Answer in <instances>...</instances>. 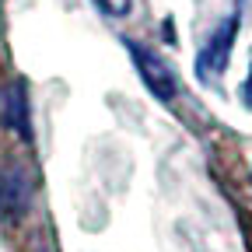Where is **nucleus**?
Wrapping results in <instances>:
<instances>
[{
	"mask_svg": "<svg viewBox=\"0 0 252 252\" xmlns=\"http://www.w3.org/2000/svg\"><path fill=\"white\" fill-rule=\"evenodd\" d=\"M126 49H130V60H133L140 81L147 84V91L154 94L158 102H172L175 94H179V81H175L172 67H168L158 53H151L147 46H140V42H130V39H126Z\"/></svg>",
	"mask_w": 252,
	"mask_h": 252,
	"instance_id": "obj_1",
	"label": "nucleus"
},
{
	"mask_svg": "<svg viewBox=\"0 0 252 252\" xmlns=\"http://www.w3.org/2000/svg\"><path fill=\"white\" fill-rule=\"evenodd\" d=\"M235 35H238V7L214 28V35L203 42L200 56H196V77L203 81H214L217 74L228 70V60H231V46H235Z\"/></svg>",
	"mask_w": 252,
	"mask_h": 252,
	"instance_id": "obj_2",
	"label": "nucleus"
},
{
	"mask_svg": "<svg viewBox=\"0 0 252 252\" xmlns=\"http://www.w3.org/2000/svg\"><path fill=\"white\" fill-rule=\"evenodd\" d=\"M32 200V179L25 168H0V214L7 220H18L28 210Z\"/></svg>",
	"mask_w": 252,
	"mask_h": 252,
	"instance_id": "obj_3",
	"label": "nucleus"
},
{
	"mask_svg": "<svg viewBox=\"0 0 252 252\" xmlns=\"http://www.w3.org/2000/svg\"><path fill=\"white\" fill-rule=\"evenodd\" d=\"M4 123L21 137V140H32V116H28V91L21 81H14L7 91H4Z\"/></svg>",
	"mask_w": 252,
	"mask_h": 252,
	"instance_id": "obj_4",
	"label": "nucleus"
},
{
	"mask_svg": "<svg viewBox=\"0 0 252 252\" xmlns=\"http://www.w3.org/2000/svg\"><path fill=\"white\" fill-rule=\"evenodd\" d=\"M94 7L102 14H109V18H126L130 7H133V0H94Z\"/></svg>",
	"mask_w": 252,
	"mask_h": 252,
	"instance_id": "obj_5",
	"label": "nucleus"
},
{
	"mask_svg": "<svg viewBox=\"0 0 252 252\" xmlns=\"http://www.w3.org/2000/svg\"><path fill=\"white\" fill-rule=\"evenodd\" d=\"M242 102H245V109H252V67H249V77L242 84Z\"/></svg>",
	"mask_w": 252,
	"mask_h": 252,
	"instance_id": "obj_6",
	"label": "nucleus"
}]
</instances>
